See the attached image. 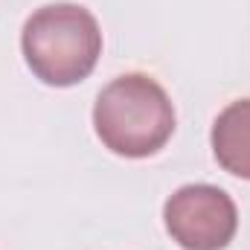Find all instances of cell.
Instances as JSON below:
<instances>
[{
    "label": "cell",
    "instance_id": "3",
    "mask_svg": "<svg viewBox=\"0 0 250 250\" xmlns=\"http://www.w3.org/2000/svg\"><path fill=\"white\" fill-rule=\"evenodd\" d=\"M163 224L184 250H224L239 230V209L221 187L189 184L166 198Z\"/></svg>",
    "mask_w": 250,
    "mask_h": 250
},
{
    "label": "cell",
    "instance_id": "1",
    "mask_svg": "<svg viewBox=\"0 0 250 250\" xmlns=\"http://www.w3.org/2000/svg\"><path fill=\"white\" fill-rule=\"evenodd\" d=\"M175 105L163 84L146 73H125L108 82L93 105L99 143L128 160L157 154L175 134Z\"/></svg>",
    "mask_w": 250,
    "mask_h": 250
},
{
    "label": "cell",
    "instance_id": "2",
    "mask_svg": "<svg viewBox=\"0 0 250 250\" xmlns=\"http://www.w3.org/2000/svg\"><path fill=\"white\" fill-rule=\"evenodd\" d=\"M21 53L38 82L73 87L93 73L102 56L99 21L76 3L41 6L21 29Z\"/></svg>",
    "mask_w": 250,
    "mask_h": 250
},
{
    "label": "cell",
    "instance_id": "4",
    "mask_svg": "<svg viewBox=\"0 0 250 250\" xmlns=\"http://www.w3.org/2000/svg\"><path fill=\"white\" fill-rule=\"evenodd\" d=\"M209 146L215 163L233 175L250 181V99L230 102L212 123Z\"/></svg>",
    "mask_w": 250,
    "mask_h": 250
}]
</instances>
